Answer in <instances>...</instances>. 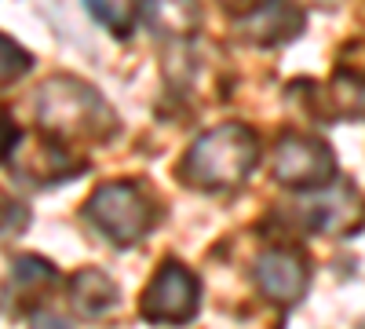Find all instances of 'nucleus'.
I'll return each instance as SVG.
<instances>
[{
	"mask_svg": "<svg viewBox=\"0 0 365 329\" xmlns=\"http://www.w3.org/2000/svg\"><path fill=\"white\" fill-rule=\"evenodd\" d=\"M303 223L318 234H354L365 223V198L351 183H329L303 198Z\"/></svg>",
	"mask_w": 365,
	"mask_h": 329,
	"instance_id": "nucleus-7",
	"label": "nucleus"
},
{
	"mask_svg": "<svg viewBox=\"0 0 365 329\" xmlns=\"http://www.w3.org/2000/svg\"><path fill=\"white\" fill-rule=\"evenodd\" d=\"M55 285L58 271L41 256H19L8 271V296L15 300V311H37Z\"/></svg>",
	"mask_w": 365,
	"mask_h": 329,
	"instance_id": "nucleus-10",
	"label": "nucleus"
},
{
	"mask_svg": "<svg viewBox=\"0 0 365 329\" xmlns=\"http://www.w3.org/2000/svg\"><path fill=\"white\" fill-rule=\"evenodd\" d=\"M325 103H329V117H365V74L344 70L332 77V84L325 88Z\"/></svg>",
	"mask_w": 365,
	"mask_h": 329,
	"instance_id": "nucleus-13",
	"label": "nucleus"
},
{
	"mask_svg": "<svg viewBox=\"0 0 365 329\" xmlns=\"http://www.w3.org/2000/svg\"><path fill=\"white\" fill-rule=\"evenodd\" d=\"M11 161H15V168L29 179V183H58V179L81 176V168H84V158L73 154V146L58 143V139H51L44 132L37 139L19 143Z\"/></svg>",
	"mask_w": 365,
	"mask_h": 329,
	"instance_id": "nucleus-8",
	"label": "nucleus"
},
{
	"mask_svg": "<svg viewBox=\"0 0 365 329\" xmlns=\"http://www.w3.org/2000/svg\"><path fill=\"white\" fill-rule=\"evenodd\" d=\"M34 329H73L66 318H58V315H44V311H37L34 315Z\"/></svg>",
	"mask_w": 365,
	"mask_h": 329,
	"instance_id": "nucleus-18",
	"label": "nucleus"
},
{
	"mask_svg": "<svg viewBox=\"0 0 365 329\" xmlns=\"http://www.w3.org/2000/svg\"><path fill=\"white\" fill-rule=\"evenodd\" d=\"M252 278H256V289L267 296L270 304L278 308H292L303 293H307V282H311V267L296 249H267L259 253L256 267H252Z\"/></svg>",
	"mask_w": 365,
	"mask_h": 329,
	"instance_id": "nucleus-6",
	"label": "nucleus"
},
{
	"mask_svg": "<svg viewBox=\"0 0 365 329\" xmlns=\"http://www.w3.org/2000/svg\"><path fill=\"white\" fill-rule=\"evenodd\" d=\"M15 146H19V125L8 117V110L0 106V165L15 154Z\"/></svg>",
	"mask_w": 365,
	"mask_h": 329,
	"instance_id": "nucleus-17",
	"label": "nucleus"
},
{
	"mask_svg": "<svg viewBox=\"0 0 365 329\" xmlns=\"http://www.w3.org/2000/svg\"><path fill=\"white\" fill-rule=\"evenodd\" d=\"M26 227H29V205L19 201L15 194H8L4 187H0V238L22 234Z\"/></svg>",
	"mask_w": 365,
	"mask_h": 329,
	"instance_id": "nucleus-16",
	"label": "nucleus"
},
{
	"mask_svg": "<svg viewBox=\"0 0 365 329\" xmlns=\"http://www.w3.org/2000/svg\"><path fill=\"white\" fill-rule=\"evenodd\" d=\"M274 179L282 187L292 191H322L336 179V154L329 151V143L314 139V136H299L289 132L278 139L274 151Z\"/></svg>",
	"mask_w": 365,
	"mask_h": 329,
	"instance_id": "nucleus-5",
	"label": "nucleus"
},
{
	"mask_svg": "<svg viewBox=\"0 0 365 329\" xmlns=\"http://www.w3.org/2000/svg\"><path fill=\"white\" fill-rule=\"evenodd\" d=\"M88 223L96 227L113 246H135L154 231L158 223V201L146 194L143 183L132 179H113V183L96 187V194L84 205Z\"/></svg>",
	"mask_w": 365,
	"mask_h": 329,
	"instance_id": "nucleus-3",
	"label": "nucleus"
},
{
	"mask_svg": "<svg viewBox=\"0 0 365 329\" xmlns=\"http://www.w3.org/2000/svg\"><path fill=\"white\" fill-rule=\"evenodd\" d=\"M37 125L58 143H106L117 132L113 106L81 77L58 74L37 92Z\"/></svg>",
	"mask_w": 365,
	"mask_h": 329,
	"instance_id": "nucleus-1",
	"label": "nucleus"
},
{
	"mask_svg": "<svg viewBox=\"0 0 365 329\" xmlns=\"http://www.w3.org/2000/svg\"><path fill=\"white\" fill-rule=\"evenodd\" d=\"M259 165V136L249 125H216L194 139L179 165L182 183H190L197 191H234L252 176Z\"/></svg>",
	"mask_w": 365,
	"mask_h": 329,
	"instance_id": "nucleus-2",
	"label": "nucleus"
},
{
	"mask_svg": "<svg viewBox=\"0 0 365 329\" xmlns=\"http://www.w3.org/2000/svg\"><path fill=\"white\" fill-rule=\"evenodd\" d=\"M237 34L252 44H259V48L289 44L303 34V11L292 0H256V4L237 19Z\"/></svg>",
	"mask_w": 365,
	"mask_h": 329,
	"instance_id": "nucleus-9",
	"label": "nucleus"
},
{
	"mask_svg": "<svg viewBox=\"0 0 365 329\" xmlns=\"http://www.w3.org/2000/svg\"><path fill=\"white\" fill-rule=\"evenodd\" d=\"M146 22L161 37H190L201 26L197 0H146Z\"/></svg>",
	"mask_w": 365,
	"mask_h": 329,
	"instance_id": "nucleus-12",
	"label": "nucleus"
},
{
	"mask_svg": "<svg viewBox=\"0 0 365 329\" xmlns=\"http://www.w3.org/2000/svg\"><path fill=\"white\" fill-rule=\"evenodd\" d=\"M84 8L96 15L110 34L128 37L132 26H135V15H139V0H84Z\"/></svg>",
	"mask_w": 365,
	"mask_h": 329,
	"instance_id": "nucleus-14",
	"label": "nucleus"
},
{
	"mask_svg": "<svg viewBox=\"0 0 365 329\" xmlns=\"http://www.w3.org/2000/svg\"><path fill=\"white\" fill-rule=\"evenodd\" d=\"M197 308H201V282L179 260H168L158 267L139 300L143 318L154 325H182L197 315Z\"/></svg>",
	"mask_w": 365,
	"mask_h": 329,
	"instance_id": "nucleus-4",
	"label": "nucleus"
},
{
	"mask_svg": "<svg viewBox=\"0 0 365 329\" xmlns=\"http://www.w3.org/2000/svg\"><path fill=\"white\" fill-rule=\"evenodd\" d=\"M34 70V55H29L22 44H15L11 37L0 34V88L15 84L19 77H26Z\"/></svg>",
	"mask_w": 365,
	"mask_h": 329,
	"instance_id": "nucleus-15",
	"label": "nucleus"
},
{
	"mask_svg": "<svg viewBox=\"0 0 365 329\" xmlns=\"http://www.w3.org/2000/svg\"><path fill=\"white\" fill-rule=\"evenodd\" d=\"M117 300H120L117 282L99 267H84L70 282V304L81 318H103L106 311L117 308Z\"/></svg>",
	"mask_w": 365,
	"mask_h": 329,
	"instance_id": "nucleus-11",
	"label": "nucleus"
}]
</instances>
